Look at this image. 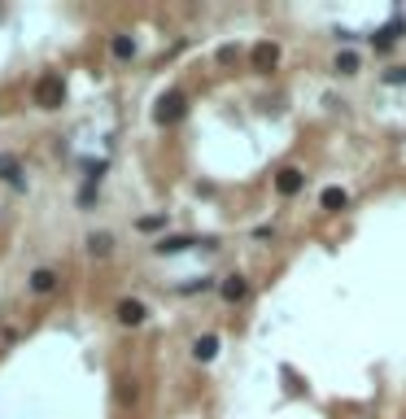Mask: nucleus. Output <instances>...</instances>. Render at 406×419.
Masks as SVG:
<instances>
[{"label": "nucleus", "mask_w": 406, "mask_h": 419, "mask_svg": "<svg viewBox=\"0 0 406 419\" xmlns=\"http://www.w3.org/2000/svg\"><path fill=\"white\" fill-rule=\"evenodd\" d=\"M61 101H66V79L61 74H40L36 79V105L40 109H57Z\"/></svg>", "instance_id": "f257e3e1"}, {"label": "nucleus", "mask_w": 406, "mask_h": 419, "mask_svg": "<svg viewBox=\"0 0 406 419\" xmlns=\"http://www.w3.org/2000/svg\"><path fill=\"white\" fill-rule=\"evenodd\" d=\"M184 109H188V96H184V92H166V96H162V101H157L153 118H157L162 127H175V122L184 118Z\"/></svg>", "instance_id": "f03ea898"}, {"label": "nucleus", "mask_w": 406, "mask_h": 419, "mask_svg": "<svg viewBox=\"0 0 406 419\" xmlns=\"http://www.w3.org/2000/svg\"><path fill=\"white\" fill-rule=\"evenodd\" d=\"M249 66H253V70H263V74L280 70V44H271V40L253 44V48H249Z\"/></svg>", "instance_id": "7ed1b4c3"}, {"label": "nucleus", "mask_w": 406, "mask_h": 419, "mask_svg": "<svg viewBox=\"0 0 406 419\" xmlns=\"http://www.w3.org/2000/svg\"><path fill=\"white\" fill-rule=\"evenodd\" d=\"M114 315H118V324H127V328H140L144 319H149V310H144V301H136V297H123V301H118V310H114Z\"/></svg>", "instance_id": "20e7f679"}, {"label": "nucleus", "mask_w": 406, "mask_h": 419, "mask_svg": "<svg viewBox=\"0 0 406 419\" xmlns=\"http://www.w3.org/2000/svg\"><path fill=\"white\" fill-rule=\"evenodd\" d=\"M219 293H223V301H245L249 297V280L245 276H227L219 284Z\"/></svg>", "instance_id": "39448f33"}, {"label": "nucleus", "mask_w": 406, "mask_h": 419, "mask_svg": "<svg viewBox=\"0 0 406 419\" xmlns=\"http://www.w3.org/2000/svg\"><path fill=\"white\" fill-rule=\"evenodd\" d=\"M219 349H223V341H219L214 332L197 336V345H192V354H197V363H214V358H219Z\"/></svg>", "instance_id": "423d86ee"}, {"label": "nucleus", "mask_w": 406, "mask_h": 419, "mask_svg": "<svg viewBox=\"0 0 406 419\" xmlns=\"http://www.w3.org/2000/svg\"><path fill=\"white\" fill-rule=\"evenodd\" d=\"M302 184H306V175H302V171H293V166L275 175V188H280L284 197H297V192H302Z\"/></svg>", "instance_id": "0eeeda50"}, {"label": "nucleus", "mask_w": 406, "mask_h": 419, "mask_svg": "<svg viewBox=\"0 0 406 419\" xmlns=\"http://www.w3.org/2000/svg\"><path fill=\"white\" fill-rule=\"evenodd\" d=\"M319 205H323V209H345V205H350V192L336 188V184H328V188L319 192Z\"/></svg>", "instance_id": "6e6552de"}, {"label": "nucleus", "mask_w": 406, "mask_h": 419, "mask_svg": "<svg viewBox=\"0 0 406 419\" xmlns=\"http://www.w3.org/2000/svg\"><path fill=\"white\" fill-rule=\"evenodd\" d=\"M363 70V57L354 53V48H345V53H336V74H359Z\"/></svg>", "instance_id": "1a4fd4ad"}, {"label": "nucleus", "mask_w": 406, "mask_h": 419, "mask_svg": "<svg viewBox=\"0 0 406 419\" xmlns=\"http://www.w3.org/2000/svg\"><path fill=\"white\" fill-rule=\"evenodd\" d=\"M31 288H36V293H53V288H57V271H48V267H40L36 276H31Z\"/></svg>", "instance_id": "9d476101"}, {"label": "nucleus", "mask_w": 406, "mask_h": 419, "mask_svg": "<svg viewBox=\"0 0 406 419\" xmlns=\"http://www.w3.org/2000/svg\"><path fill=\"white\" fill-rule=\"evenodd\" d=\"M0 180H9V184H22V166H18V157L0 153Z\"/></svg>", "instance_id": "9b49d317"}, {"label": "nucleus", "mask_w": 406, "mask_h": 419, "mask_svg": "<svg viewBox=\"0 0 406 419\" xmlns=\"http://www.w3.org/2000/svg\"><path fill=\"white\" fill-rule=\"evenodd\" d=\"M192 245H197L192 236H166V240L157 245V253H180V249H192Z\"/></svg>", "instance_id": "f8f14e48"}, {"label": "nucleus", "mask_w": 406, "mask_h": 419, "mask_svg": "<svg viewBox=\"0 0 406 419\" xmlns=\"http://www.w3.org/2000/svg\"><path fill=\"white\" fill-rule=\"evenodd\" d=\"M114 57H118V61H127V57H136V40L132 35H114Z\"/></svg>", "instance_id": "ddd939ff"}, {"label": "nucleus", "mask_w": 406, "mask_h": 419, "mask_svg": "<svg viewBox=\"0 0 406 419\" xmlns=\"http://www.w3.org/2000/svg\"><path fill=\"white\" fill-rule=\"evenodd\" d=\"M88 249H92L96 258H105V253L114 249V236H109V232H96V236H88Z\"/></svg>", "instance_id": "4468645a"}, {"label": "nucleus", "mask_w": 406, "mask_h": 419, "mask_svg": "<svg viewBox=\"0 0 406 419\" xmlns=\"http://www.w3.org/2000/svg\"><path fill=\"white\" fill-rule=\"evenodd\" d=\"M398 31H402V22H384V26L376 31V40H371V44H376V48H389V44L398 40Z\"/></svg>", "instance_id": "2eb2a0df"}, {"label": "nucleus", "mask_w": 406, "mask_h": 419, "mask_svg": "<svg viewBox=\"0 0 406 419\" xmlns=\"http://www.w3.org/2000/svg\"><path fill=\"white\" fill-rule=\"evenodd\" d=\"M162 223H166V219H162V214H153V219H140V232H157Z\"/></svg>", "instance_id": "dca6fc26"}, {"label": "nucleus", "mask_w": 406, "mask_h": 419, "mask_svg": "<svg viewBox=\"0 0 406 419\" xmlns=\"http://www.w3.org/2000/svg\"><path fill=\"white\" fill-rule=\"evenodd\" d=\"M118 384H123V389H118L123 402H136V380H118Z\"/></svg>", "instance_id": "f3484780"}, {"label": "nucleus", "mask_w": 406, "mask_h": 419, "mask_svg": "<svg viewBox=\"0 0 406 419\" xmlns=\"http://www.w3.org/2000/svg\"><path fill=\"white\" fill-rule=\"evenodd\" d=\"M384 84H406V66H398V70H384Z\"/></svg>", "instance_id": "a211bd4d"}]
</instances>
